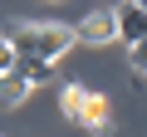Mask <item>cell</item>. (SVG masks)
Segmentation results:
<instances>
[{"label":"cell","mask_w":147,"mask_h":137,"mask_svg":"<svg viewBox=\"0 0 147 137\" xmlns=\"http://www.w3.org/2000/svg\"><path fill=\"white\" fill-rule=\"evenodd\" d=\"M132 5H142V10H147V0H132Z\"/></svg>","instance_id":"30bf717a"},{"label":"cell","mask_w":147,"mask_h":137,"mask_svg":"<svg viewBox=\"0 0 147 137\" xmlns=\"http://www.w3.org/2000/svg\"><path fill=\"white\" fill-rule=\"evenodd\" d=\"M84 98H88V88H79V83H69V88L59 93V108H64L69 122H79V118H84Z\"/></svg>","instance_id":"8992f818"},{"label":"cell","mask_w":147,"mask_h":137,"mask_svg":"<svg viewBox=\"0 0 147 137\" xmlns=\"http://www.w3.org/2000/svg\"><path fill=\"white\" fill-rule=\"evenodd\" d=\"M79 127L108 137V132H113V103H108L103 93H88V98H84V118H79Z\"/></svg>","instance_id":"3957f363"},{"label":"cell","mask_w":147,"mask_h":137,"mask_svg":"<svg viewBox=\"0 0 147 137\" xmlns=\"http://www.w3.org/2000/svg\"><path fill=\"white\" fill-rule=\"evenodd\" d=\"M74 44H79V39H74V25H54V20H34V59H44V64H59Z\"/></svg>","instance_id":"6da1fadb"},{"label":"cell","mask_w":147,"mask_h":137,"mask_svg":"<svg viewBox=\"0 0 147 137\" xmlns=\"http://www.w3.org/2000/svg\"><path fill=\"white\" fill-rule=\"evenodd\" d=\"M113 20H118V39H127V44H137V39H147V10L142 5H127L123 10H113Z\"/></svg>","instance_id":"277c9868"},{"label":"cell","mask_w":147,"mask_h":137,"mask_svg":"<svg viewBox=\"0 0 147 137\" xmlns=\"http://www.w3.org/2000/svg\"><path fill=\"white\" fill-rule=\"evenodd\" d=\"M10 68H15V49H10L5 34H0V74H10Z\"/></svg>","instance_id":"ba28073f"},{"label":"cell","mask_w":147,"mask_h":137,"mask_svg":"<svg viewBox=\"0 0 147 137\" xmlns=\"http://www.w3.org/2000/svg\"><path fill=\"white\" fill-rule=\"evenodd\" d=\"M74 39H79V44H113V39H118L113 10H88L79 25H74Z\"/></svg>","instance_id":"7a4b0ae2"},{"label":"cell","mask_w":147,"mask_h":137,"mask_svg":"<svg viewBox=\"0 0 147 137\" xmlns=\"http://www.w3.org/2000/svg\"><path fill=\"white\" fill-rule=\"evenodd\" d=\"M54 5H59V0H54Z\"/></svg>","instance_id":"8fae6325"},{"label":"cell","mask_w":147,"mask_h":137,"mask_svg":"<svg viewBox=\"0 0 147 137\" xmlns=\"http://www.w3.org/2000/svg\"><path fill=\"white\" fill-rule=\"evenodd\" d=\"M25 98H30V79L20 74V68L0 74V108H20Z\"/></svg>","instance_id":"5b68a950"},{"label":"cell","mask_w":147,"mask_h":137,"mask_svg":"<svg viewBox=\"0 0 147 137\" xmlns=\"http://www.w3.org/2000/svg\"><path fill=\"white\" fill-rule=\"evenodd\" d=\"M132 68H137V74H147V39L132 44Z\"/></svg>","instance_id":"9c48e42d"},{"label":"cell","mask_w":147,"mask_h":137,"mask_svg":"<svg viewBox=\"0 0 147 137\" xmlns=\"http://www.w3.org/2000/svg\"><path fill=\"white\" fill-rule=\"evenodd\" d=\"M15 68L30 79V88L34 83H54V64H44V59H15Z\"/></svg>","instance_id":"52a82bcc"}]
</instances>
